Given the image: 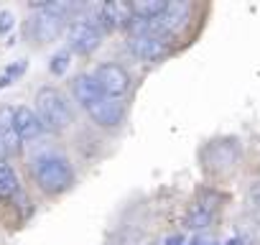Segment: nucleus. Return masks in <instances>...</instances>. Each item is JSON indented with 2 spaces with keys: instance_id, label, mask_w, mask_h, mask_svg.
Wrapping results in <instances>:
<instances>
[{
  "instance_id": "obj_1",
  "label": "nucleus",
  "mask_w": 260,
  "mask_h": 245,
  "mask_svg": "<svg viewBox=\"0 0 260 245\" xmlns=\"http://www.w3.org/2000/svg\"><path fill=\"white\" fill-rule=\"evenodd\" d=\"M34 179L46 194H61L72 187L74 171L59 154H44L34 161Z\"/></svg>"
},
{
  "instance_id": "obj_2",
  "label": "nucleus",
  "mask_w": 260,
  "mask_h": 245,
  "mask_svg": "<svg viewBox=\"0 0 260 245\" xmlns=\"http://www.w3.org/2000/svg\"><path fill=\"white\" fill-rule=\"evenodd\" d=\"M36 117L41 122L44 131H64L69 122H72V110L67 97L56 89V87H41L36 92Z\"/></svg>"
},
{
  "instance_id": "obj_3",
  "label": "nucleus",
  "mask_w": 260,
  "mask_h": 245,
  "mask_svg": "<svg viewBox=\"0 0 260 245\" xmlns=\"http://www.w3.org/2000/svg\"><path fill=\"white\" fill-rule=\"evenodd\" d=\"M34 8H39V13L31 18L28 23V34L34 36L36 44H51L61 36L64 26H67V18L59 16V13H51L44 3H34Z\"/></svg>"
},
{
  "instance_id": "obj_4",
  "label": "nucleus",
  "mask_w": 260,
  "mask_h": 245,
  "mask_svg": "<svg viewBox=\"0 0 260 245\" xmlns=\"http://www.w3.org/2000/svg\"><path fill=\"white\" fill-rule=\"evenodd\" d=\"M102 44V31L94 21L89 18H79L69 26V49L82 54V56H89L100 49Z\"/></svg>"
},
{
  "instance_id": "obj_5",
  "label": "nucleus",
  "mask_w": 260,
  "mask_h": 245,
  "mask_svg": "<svg viewBox=\"0 0 260 245\" xmlns=\"http://www.w3.org/2000/svg\"><path fill=\"white\" fill-rule=\"evenodd\" d=\"M204 164L209 171L214 174H222V171H230L235 169L237 159H240V143L235 138H224V141H214L204 148Z\"/></svg>"
},
{
  "instance_id": "obj_6",
  "label": "nucleus",
  "mask_w": 260,
  "mask_h": 245,
  "mask_svg": "<svg viewBox=\"0 0 260 245\" xmlns=\"http://www.w3.org/2000/svg\"><path fill=\"white\" fill-rule=\"evenodd\" d=\"M92 77H94V82L100 84V89H102L105 97L117 100V97H122V95L130 89V74H127L125 67H120V64H112V62H110V64H100Z\"/></svg>"
},
{
  "instance_id": "obj_7",
  "label": "nucleus",
  "mask_w": 260,
  "mask_h": 245,
  "mask_svg": "<svg viewBox=\"0 0 260 245\" xmlns=\"http://www.w3.org/2000/svg\"><path fill=\"white\" fill-rule=\"evenodd\" d=\"M169 44H171V39H169V34H164V36H143V39H130V51H133L138 59H143V62H158V59H164L166 54H169Z\"/></svg>"
},
{
  "instance_id": "obj_8",
  "label": "nucleus",
  "mask_w": 260,
  "mask_h": 245,
  "mask_svg": "<svg viewBox=\"0 0 260 245\" xmlns=\"http://www.w3.org/2000/svg\"><path fill=\"white\" fill-rule=\"evenodd\" d=\"M219 202V197L214 194V192H202L199 197H197V202L191 204V209H189V217H186V225L191 227V230H204L212 220H214V212H217V204Z\"/></svg>"
},
{
  "instance_id": "obj_9",
  "label": "nucleus",
  "mask_w": 260,
  "mask_h": 245,
  "mask_svg": "<svg viewBox=\"0 0 260 245\" xmlns=\"http://www.w3.org/2000/svg\"><path fill=\"white\" fill-rule=\"evenodd\" d=\"M87 112H89V117L97 122V126H102V128H117L120 122H122V117H125L122 105L117 100H112V97H100L94 105L87 107Z\"/></svg>"
},
{
  "instance_id": "obj_10",
  "label": "nucleus",
  "mask_w": 260,
  "mask_h": 245,
  "mask_svg": "<svg viewBox=\"0 0 260 245\" xmlns=\"http://www.w3.org/2000/svg\"><path fill=\"white\" fill-rule=\"evenodd\" d=\"M97 21L105 31H117V28H127L130 21H133V13H130V6L127 3H105L100 11H97ZM94 21V23H97Z\"/></svg>"
},
{
  "instance_id": "obj_11",
  "label": "nucleus",
  "mask_w": 260,
  "mask_h": 245,
  "mask_svg": "<svg viewBox=\"0 0 260 245\" xmlns=\"http://www.w3.org/2000/svg\"><path fill=\"white\" fill-rule=\"evenodd\" d=\"M13 120H16V133H18L21 143L34 141V138H39V136L44 133V128H41V122H39L36 112H34L28 105L13 107Z\"/></svg>"
},
{
  "instance_id": "obj_12",
  "label": "nucleus",
  "mask_w": 260,
  "mask_h": 245,
  "mask_svg": "<svg viewBox=\"0 0 260 245\" xmlns=\"http://www.w3.org/2000/svg\"><path fill=\"white\" fill-rule=\"evenodd\" d=\"M189 13H191V6L186 3V0H171V3H166L158 23H161V28L166 34H174V31H179V28L186 26Z\"/></svg>"
},
{
  "instance_id": "obj_13",
  "label": "nucleus",
  "mask_w": 260,
  "mask_h": 245,
  "mask_svg": "<svg viewBox=\"0 0 260 245\" xmlns=\"http://www.w3.org/2000/svg\"><path fill=\"white\" fill-rule=\"evenodd\" d=\"M0 146H3L6 154L21 151V138L16 133V120H13V107H8V105L0 107Z\"/></svg>"
},
{
  "instance_id": "obj_14",
  "label": "nucleus",
  "mask_w": 260,
  "mask_h": 245,
  "mask_svg": "<svg viewBox=\"0 0 260 245\" xmlns=\"http://www.w3.org/2000/svg\"><path fill=\"white\" fill-rule=\"evenodd\" d=\"M72 95L77 97V102H79L84 110H87L89 105H94L100 97H105L92 74H79V77H74V82H72Z\"/></svg>"
},
{
  "instance_id": "obj_15",
  "label": "nucleus",
  "mask_w": 260,
  "mask_h": 245,
  "mask_svg": "<svg viewBox=\"0 0 260 245\" xmlns=\"http://www.w3.org/2000/svg\"><path fill=\"white\" fill-rule=\"evenodd\" d=\"M164 8H166V0H138V3H130V13H133V18H141V21H158Z\"/></svg>"
},
{
  "instance_id": "obj_16",
  "label": "nucleus",
  "mask_w": 260,
  "mask_h": 245,
  "mask_svg": "<svg viewBox=\"0 0 260 245\" xmlns=\"http://www.w3.org/2000/svg\"><path fill=\"white\" fill-rule=\"evenodd\" d=\"M18 194V176L8 161H0V199H13Z\"/></svg>"
},
{
  "instance_id": "obj_17",
  "label": "nucleus",
  "mask_w": 260,
  "mask_h": 245,
  "mask_svg": "<svg viewBox=\"0 0 260 245\" xmlns=\"http://www.w3.org/2000/svg\"><path fill=\"white\" fill-rule=\"evenodd\" d=\"M49 69H51V74H59V77H61V74L69 69V51H59V54H54Z\"/></svg>"
},
{
  "instance_id": "obj_18",
  "label": "nucleus",
  "mask_w": 260,
  "mask_h": 245,
  "mask_svg": "<svg viewBox=\"0 0 260 245\" xmlns=\"http://www.w3.org/2000/svg\"><path fill=\"white\" fill-rule=\"evenodd\" d=\"M247 202H250V207H252L255 212H260V179L250 184V189H247Z\"/></svg>"
},
{
  "instance_id": "obj_19",
  "label": "nucleus",
  "mask_w": 260,
  "mask_h": 245,
  "mask_svg": "<svg viewBox=\"0 0 260 245\" xmlns=\"http://www.w3.org/2000/svg\"><path fill=\"white\" fill-rule=\"evenodd\" d=\"M13 26H16V18H13V13H11V11H0V36H3V34H8Z\"/></svg>"
},
{
  "instance_id": "obj_20",
  "label": "nucleus",
  "mask_w": 260,
  "mask_h": 245,
  "mask_svg": "<svg viewBox=\"0 0 260 245\" xmlns=\"http://www.w3.org/2000/svg\"><path fill=\"white\" fill-rule=\"evenodd\" d=\"M26 67H28V64H26V62H16V64H11V67H8V69H6V74H3V77H6V79H8V82H13V79H16V77H21V74H23V72H26Z\"/></svg>"
},
{
  "instance_id": "obj_21",
  "label": "nucleus",
  "mask_w": 260,
  "mask_h": 245,
  "mask_svg": "<svg viewBox=\"0 0 260 245\" xmlns=\"http://www.w3.org/2000/svg\"><path fill=\"white\" fill-rule=\"evenodd\" d=\"M191 245H219V242H217V237H207V235H197V237L191 240Z\"/></svg>"
}]
</instances>
